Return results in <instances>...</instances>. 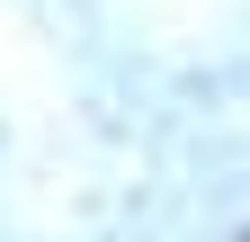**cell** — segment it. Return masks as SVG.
Returning <instances> with one entry per match:
<instances>
[{
  "label": "cell",
  "instance_id": "1",
  "mask_svg": "<svg viewBox=\"0 0 250 242\" xmlns=\"http://www.w3.org/2000/svg\"><path fill=\"white\" fill-rule=\"evenodd\" d=\"M241 242H250V233H241Z\"/></svg>",
  "mask_w": 250,
  "mask_h": 242
}]
</instances>
